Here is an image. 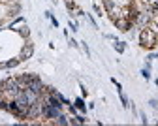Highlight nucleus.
<instances>
[{
    "mask_svg": "<svg viewBox=\"0 0 158 126\" xmlns=\"http://www.w3.org/2000/svg\"><path fill=\"white\" fill-rule=\"evenodd\" d=\"M19 62H21V58H11V60H8V62H4V68H15Z\"/></svg>",
    "mask_w": 158,
    "mask_h": 126,
    "instance_id": "20e7f679",
    "label": "nucleus"
},
{
    "mask_svg": "<svg viewBox=\"0 0 158 126\" xmlns=\"http://www.w3.org/2000/svg\"><path fill=\"white\" fill-rule=\"evenodd\" d=\"M149 103H151V107H152V109H158V100H151Z\"/></svg>",
    "mask_w": 158,
    "mask_h": 126,
    "instance_id": "1a4fd4ad",
    "label": "nucleus"
},
{
    "mask_svg": "<svg viewBox=\"0 0 158 126\" xmlns=\"http://www.w3.org/2000/svg\"><path fill=\"white\" fill-rule=\"evenodd\" d=\"M19 32H21V36H28V30H27V27H23V28H19Z\"/></svg>",
    "mask_w": 158,
    "mask_h": 126,
    "instance_id": "9d476101",
    "label": "nucleus"
},
{
    "mask_svg": "<svg viewBox=\"0 0 158 126\" xmlns=\"http://www.w3.org/2000/svg\"><path fill=\"white\" fill-rule=\"evenodd\" d=\"M141 75H143L145 79H149V77H151V74H149V68H143V70H141Z\"/></svg>",
    "mask_w": 158,
    "mask_h": 126,
    "instance_id": "6e6552de",
    "label": "nucleus"
},
{
    "mask_svg": "<svg viewBox=\"0 0 158 126\" xmlns=\"http://www.w3.org/2000/svg\"><path fill=\"white\" fill-rule=\"evenodd\" d=\"M118 96H121V102H123V106H124V107H128L130 103H128V98L123 94V90H118Z\"/></svg>",
    "mask_w": 158,
    "mask_h": 126,
    "instance_id": "0eeeda50",
    "label": "nucleus"
},
{
    "mask_svg": "<svg viewBox=\"0 0 158 126\" xmlns=\"http://www.w3.org/2000/svg\"><path fill=\"white\" fill-rule=\"evenodd\" d=\"M139 41H141L143 47L152 49L154 45H158V34H156L152 28H143V30L139 32Z\"/></svg>",
    "mask_w": 158,
    "mask_h": 126,
    "instance_id": "f257e3e1",
    "label": "nucleus"
},
{
    "mask_svg": "<svg viewBox=\"0 0 158 126\" xmlns=\"http://www.w3.org/2000/svg\"><path fill=\"white\" fill-rule=\"evenodd\" d=\"M83 49H85V53H87V55H90V51H89V45H87V44H83Z\"/></svg>",
    "mask_w": 158,
    "mask_h": 126,
    "instance_id": "f8f14e48",
    "label": "nucleus"
},
{
    "mask_svg": "<svg viewBox=\"0 0 158 126\" xmlns=\"http://www.w3.org/2000/svg\"><path fill=\"white\" fill-rule=\"evenodd\" d=\"M51 23H53V27H58V21H56L53 15H51Z\"/></svg>",
    "mask_w": 158,
    "mask_h": 126,
    "instance_id": "9b49d317",
    "label": "nucleus"
},
{
    "mask_svg": "<svg viewBox=\"0 0 158 126\" xmlns=\"http://www.w3.org/2000/svg\"><path fill=\"white\" fill-rule=\"evenodd\" d=\"M32 51H34L32 44H30V41H27V44H25V47H23V51H21V55H19V58H21V60H27V58H30V57H32Z\"/></svg>",
    "mask_w": 158,
    "mask_h": 126,
    "instance_id": "7ed1b4c3",
    "label": "nucleus"
},
{
    "mask_svg": "<svg viewBox=\"0 0 158 126\" xmlns=\"http://www.w3.org/2000/svg\"><path fill=\"white\" fill-rule=\"evenodd\" d=\"M124 49H126L124 41H115V51H118V53H124Z\"/></svg>",
    "mask_w": 158,
    "mask_h": 126,
    "instance_id": "39448f33",
    "label": "nucleus"
},
{
    "mask_svg": "<svg viewBox=\"0 0 158 126\" xmlns=\"http://www.w3.org/2000/svg\"><path fill=\"white\" fill-rule=\"evenodd\" d=\"M75 109H81V111H85V109H87V107H85L83 98H77V100H75Z\"/></svg>",
    "mask_w": 158,
    "mask_h": 126,
    "instance_id": "423d86ee",
    "label": "nucleus"
},
{
    "mask_svg": "<svg viewBox=\"0 0 158 126\" xmlns=\"http://www.w3.org/2000/svg\"><path fill=\"white\" fill-rule=\"evenodd\" d=\"M132 23H134V21L128 19V17H118V19H115L117 28H118V30H123V32H128V30L132 28Z\"/></svg>",
    "mask_w": 158,
    "mask_h": 126,
    "instance_id": "f03ea898",
    "label": "nucleus"
}]
</instances>
